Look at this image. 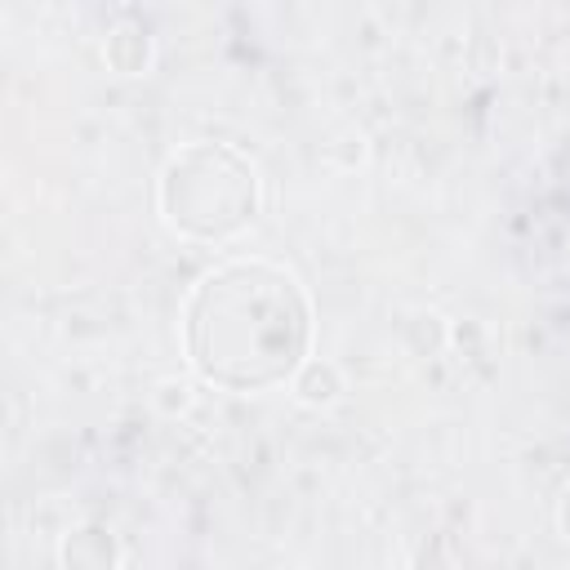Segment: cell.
Instances as JSON below:
<instances>
[{
  "mask_svg": "<svg viewBox=\"0 0 570 570\" xmlns=\"http://www.w3.org/2000/svg\"><path fill=\"white\" fill-rule=\"evenodd\" d=\"M62 566L67 570H111L116 566V543L107 539V530H71V539L62 543Z\"/></svg>",
  "mask_w": 570,
  "mask_h": 570,
  "instance_id": "cell-1",
  "label": "cell"
}]
</instances>
